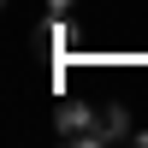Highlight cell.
Returning a JSON list of instances; mask_svg holds the SVG:
<instances>
[{"label":"cell","mask_w":148,"mask_h":148,"mask_svg":"<svg viewBox=\"0 0 148 148\" xmlns=\"http://www.w3.org/2000/svg\"><path fill=\"white\" fill-rule=\"evenodd\" d=\"M53 130H59L65 142H83V148H89V142H95V107H83V101L53 107Z\"/></svg>","instance_id":"6da1fadb"},{"label":"cell","mask_w":148,"mask_h":148,"mask_svg":"<svg viewBox=\"0 0 148 148\" xmlns=\"http://www.w3.org/2000/svg\"><path fill=\"white\" fill-rule=\"evenodd\" d=\"M125 136H130V107H125V101H101V107H95V142H89V148L125 142Z\"/></svg>","instance_id":"7a4b0ae2"}]
</instances>
